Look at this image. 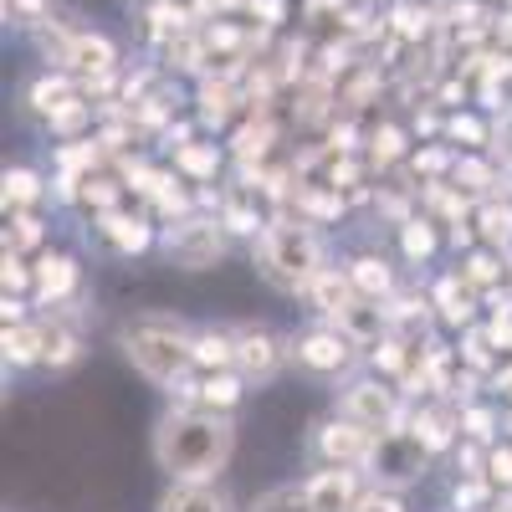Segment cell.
<instances>
[{"label": "cell", "mask_w": 512, "mask_h": 512, "mask_svg": "<svg viewBox=\"0 0 512 512\" xmlns=\"http://www.w3.org/2000/svg\"><path fill=\"white\" fill-rule=\"evenodd\" d=\"M236 451V425L221 410L180 405L154 425V461L175 482H216Z\"/></svg>", "instance_id": "obj_1"}, {"label": "cell", "mask_w": 512, "mask_h": 512, "mask_svg": "<svg viewBox=\"0 0 512 512\" xmlns=\"http://www.w3.org/2000/svg\"><path fill=\"white\" fill-rule=\"evenodd\" d=\"M123 359L134 364L149 384L175 390V384L195 369V333H185L175 318H139L118 333Z\"/></svg>", "instance_id": "obj_2"}, {"label": "cell", "mask_w": 512, "mask_h": 512, "mask_svg": "<svg viewBox=\"0 0 512 512\" xmlns=\"http://www.w3.org/2000/svg\"><path fill=\"white\" fill-rule=\"evenodd\" d=\"M323 241L313 231V221H272L256 236V272H262L277 292H308L313 277L323 272Z\"/></svg>", "instance_id": "obj_3"}, {"label": "cell", "mask_w": 512, "mask_h": 512, "mask_svg": "<svg viewBox=\"0 0 512 512\" xmlns=\"http://www.w3.org/2000/svg\"><path fill=\"white\" fill-rule=\"evenodd\" d=\"M226 221L221 216H180V221H169L164 226V236H159V246H164V256L175 267H185V272H205V267H216L221 256H226Z\"/></svg>", "instance_id": "obj_4"}, {"label": "cell", "mask_w": 512, "mask_h": 512, "mask_svg": "<svg viewBox=\"0 0 512 512\" xmlns=\"http://www.w3.org/2000/svg\"><path fill=\"white\" fill-rule=\"evenodd\" d=\"M425 466H431V451H425V441L415 431H400V425H390V431H379L364 472L379 482V487H415L425 477Z\"/></svg>", "instance_id": "obj_5"}, {"label": "cell", "mask_w": 512, "mask_h": 512, "mask_svg": "<svg viewBox=\"0 0 512 512\" xmlns=\"http://www.w3.org/2000/svg\"><path fill=\"white\" fill-rule=\"evenodd\" d=\"M354 338L344 328H313L303 338H292V359L303 364L308 374H344L354 364Z\"/></svg>", "instance_id": "obj_6"}, {"label": "cell", "mask_w": 512, "mask_h": 512, "mask_svg": "<svg viewBox=\"0 0 512 512\" xmlns=\"http://www.w3.org/2000/svg\"><path fill=\"white\" fill-rule=\"evenodd\" d=\"M374 441H379V431H369V425H359L349 415H338V420L318 425V441L313 446H318V456L328 466H364L369 451H374Z\"/></svg>", "instance_id": "obj_7"}, {"label": "cell", "mask_w": 512, "mask_h": 512, "mask_svg": "<svg viewBox=\"0 0 512 512\" xmlns=\"http://www.w3.org/2000/svg\"><path fill=\"white\" fill-rule=\"evenodd\" d=\"M344 415L369 425V431H390V425H400V400L390 384H379V379H354L349 390H344Z\"/></svg>", "instance_id": "obj_8"}, {"label": "cell", "mask_w": 512, "mask_h": 512, "mask_svg": "<svg viewBox=\"0 0 512 512\" xmlns=\"http://www.w3.org/2000/svg\"><path fill=\"white\" fill-rule=\"evenodd\" d=\"M333 328H344L359 349H374L384 333H395V328H390V308H384L379 297H354V303L333 318Z\"/></svg>", "instance_id": "obj_9"}, {"label": "cell", "mask_w": 512, "mask_h": 512, "mask_svg": "<svg viewBox=\"0 0 512 512\" xmlns=\"http://www.w3.org/2000/svg\"><path fill=\"white\" fill-rule=\"evenodd\" d=\"M77 262L62 251H41V262H36V303L41 308H57V303H72V292H77Z\"/></svg>", "instance_id": "obj_10"}, {"label": "cell", "mask_w": 512, "mask_h": 512, "mask_svg": "<svg viewBox=\"0 0 512 512\" xmlns=\"http://www.w3.org/2000/svg\"><path fill=\"white\" fill-rule=\"evenodd\" d=\"M282 344L267 333V328H246V333H236V369L246 374V379H272L277 369H282Z\"/></svg>", "instance_id": "obj_11"}, {"label": "cell", "mask_w": 512, "mask_h": 512, "mask_svg": "<svg viewBox=\"0 0 512 512\" xmlns=\"http://www.w3.org/2000/svg\"><path fill=\"white\" fill-rule=\"evenodd\" d=\"M308 502H313V512H354V502H359L354 472L349 466H328V472L308 477Z\"/></svg>", "instance_id": "obj_12"}, {"label": "cell", "mask_w": 512, "mask_h": 512, "mask_svg": "<svg viewBox=\"0 0 512 512\" xmlns=\"http://www.w3.org/2000/svg\"><path fill=\"white\" fill-rule=\"evenodd\" d=\"M98 231H103V241H108L113 251H123V256H134V251H149V246H154V226H149V216H123V210H103V216H98Z\"/></svg>", "instance_id": "obj_13"}, {"label": "cell", "mask_w": 512, "mask_h": 512, "mask_svg": "<svg viewBox=\"0 0 512 512\" xmlns=\"http://www.w3.org/2000/svg\"><path fill=\"white\" fill-rule=\"evenodd\" d=\"M113 62H118V52H113V41H108V36H88V31H77V36H72L67 67H72L82 82H88V77H108Z\"/></svg>", "instance_id": "obj_14"}, {"label": "cell", "mask_w": 512, "mask_h": 512, "mask_svg": "<svg viewBox=\"0 0 512 512\" xmlns=\"http://www.w3.org/2000/svg\"><path fill=\"white\" fill-rule=\"evenodd\" d=\"M6 364L26 369V364H47V323H6Z\"/></svg>", "instance_id": "obj_15"}, {"label": "cell", "mask_w": 512, "mask_h": 512, "mask_svg": "<svg viewBox=\"0 0 512 512\" xmlns=\"http://www.w3.org/2000/svg\"><path fill=\"white\" fill-rule=\"evenodd\" d=\"M410 431L425 441V451H451L456 446V431H461V415L451 405H436V410H415L410 415Z\"/></svg>", "instance_id": "obj_16"}, {"label": "cell", "mask_w": 512, "mask_h": 512, "mask_svg": "<svg viewBox=\"0 0 512 512\" xmlns=\"http://www.w3.org/2000/svg\"><path fill=\"white\" fill-rule=\"evenodd\" d=\"M241 395H246V374H241V369H210V374L200 379V395H195V405L231 415V410L241 405Z\"/></svg>", "instance_id": "obj_17"}, {"label": "cell", "mask_w": 512, "mask_h": 512, "mask_svg": "<svg viewBox=\"0 0 512 512\" xmlns=\"http://www.w3.org/2000/svg\"><path fill=\"white\" fill-rule=\"evenodd\" d=\"M308 297H313V308L323 313V318H338L349 303H354V277L349 272H338V267H323L318 277H313V287H308Z\"/></svg>", "instance_id": "obj_18"}, {"label": "cell", "mask_w": 512, "mask_h": 512, "mask_svg": "<svg viewBox=\"0 0 512 512\" xmlns=\"http://www.w3.org/2000/svg\"><path fill=\"white\" fill-rule=\"evenodd\" d=\"M477 287H466V277L456 272V277H446L441 287H436V308H441V323H451V328H472V318H477Z\"/></svg>", "instance_id": "obj_19"}, {"label": "cell", "mask_w": 512, "mask_h": 512, "mask_svg": "<svg viewBox=\"0 0 512 512\" xmlns=\"http://www.w3.org/2000/svg\"><path fill=\"white\" fill-rule=\"evenodd\" d=\"M159 512H231V502L210 482H175V492H164Z\"/></svg>", "instance_id": "obj_20"}, {"label": "cell", "mask_w": 512, "mask_h": 512, "mask_svg": "<svg viewBox=\"0 0 512 512\" xmlns=\"http://www.w3.org/2000/svg\"><path fill=\"white\" fill-rule=\"evenodd\" d=\"M236 103H246V93H236V82H231L226 72L210 77L205 88H200V123H205V128H221Z\"/></svg>", "instance_id": "obj_21"}, {"label": "cell", "mask_w": 512, "mask_h": 512, "mask_svg": "<svg viewBox=\"0 0 512 512\" xmlns=\"http://www.w3.org/2000/svg\"><path fill=\"white\" fill-rule=\"evenodd\" d=\"M349 277H354V292L359 297H379V303H390V297H395V272L384 267L379 256H354Z\"/></svg>", "instance_id": "obj_22"}, {"label": "cell", "mask_w": 512, "mask_h": 512, "mask_svg": "<svg viewBox=\"0 0 512 512\" xmlns=\"http://www.w3.org/2000/svg\"><path fill=\"white\" fill-rule=\"evenodd\" d=\"M272 144H277V128L267 118H246L236 134H231V149H236L241 164H262L272 154Z\"/></svg>", "instance_id": "obj_23"}, {"label": "cell", "mask_w": 512, "mask_h": 512, "mask_svg": "<svg viewBox=\"0 0 512 512\" xmlns=\"http://www.w3.org/2000/svg\"><path fill=\"white\" fill-rule=\"evenodd\" d=\"M175 169L185 180H195V185H210L221 175V149L216 144H180L175 149Z\"/></svg>", "instance_id": "obj_24"}, {"label": "cell", "mask_w": 512, "mask_h": 512, "mask_svg": "<svg viewBox=\"0 0 512 512\" xmlns=\"http://www.w3.org/2000/svg\"><path fill=\"white\" fill-rule=\"evenodd\" d=\"M195 369H236V333H195Z\"/></svg>", "instance_id": "obj_25"}, {"label": "cell", "mask_w": 512, "mask_h": 512, "mask_svg": "<svg viewBox=\"0 0 512 512\" xmlns=\"http://www.w3.org/2000/svg\"><path fill=\"white\" fill-rule=\"evenodd\" d=\"M0 200H6V216H11V210H31L41 200V175H36V169H6V180H0Z\"/></svg>", "instance_id": "obj_26"}, {"label": "cell", "mask_w": 512, "mask_h": 512, "mask_svg": "<svg viewBox=\"0 0 512 512\" xmlns=\"http://www.w3.org/2000/svg\"><path fill=\"white\" fill-rule=\"evenodd\" d=\"M216 216L226 221V231H231V236H262V231L272 226V221H267V216H262V210H256L246 195H231V200L216 210Z\"/></svg>", "instance_id": "obj_27"}, {"label": "cell", "mask_w": 512, "mask_h": 512, "mask_svg": "<svg viewBox=\"0 0 512 512\" xmlns=\"http://www.w3.org/2000/svg\"><path fill=\"white\" fill-rule=\"evenodd\" d=\"M77 359H82V338H77L62 318H52V323H47V364H52V369H72Z\"/></svg>", "instance_id": "obj_28"}, {"label": "cell", "mask_w": 512, "mask_h": 512, "mask_svg": "<svg viewBox=\"0 0 512 512\" xmlns=\"http://www.w3.org/2000/svg\"><path fill=\"white\" fill-rule=\"evenodd\" d=\"M400 251H405V262H431V251H436V226L425 221V216H410L400 226Z\"/></svg>", "instance_id": "obj_29"}, {"label": "cell", "mask_w": 512, "mask_h": 512, "mask_svg": "<svg viewBox=\"0 0 512 512\" xmlns=\"http://www.w3.org/2000/svg\"><path fill=\"white\" fill-rule=\"evenodd\" d=\"M123 180H113V175H98V169H93V175L88 180H82V190H77V200L82 205H93L98 210V216H103V210H118V200H123Z\"/></svg>", "instance_id": "obj_30"}, {"label": "cell", "mask_w": 512, "mask_h": 512, "mask_svg": "<svg viewBox=\"0 0 512 512\" xmlns=\"http://www.w3.org/2000/svg\"><path fill=\"white\" fill-rule=\"evenodd\" d=\"M461 277H466V287H477V292H492L497 282H502V262L492 251H472L461 262Z\"/></svg>", "instance_id": "obj_31"}, {"label": "cell", "mask_w": 512, "mask_h": 512, "mask_svg": "<svg viewBox=\"0 0 512 512\" xmlns=\"http://www.w3.org/2000/svg\"><path fill=\"white\" fill-rule=\"evenodd\" d=\"M72 98H77V88H72L67 77H41L36 88H31V108H36L41 118L57 113V108H62V103H72Z\"/></svg>", "instance_id": "obj_32"}, {"label": "cell", "mask_w": 512, "mask_h": 512, "mask_svg": "<svg viewBox=\"0 0 512 512\" xmlns=\"http://www.w3.org/2000/svg\"><path fill=\"white\" fill-rule=\"evenodd\" d=\"M477 226H482L487 246H507V241H512V205H497V200H487V205L477 210Z\"/></svg>", "instance_id": "obj_33"}, {"label": "cell", "mask_w": 512, "mask_h": 512, "mask_svg": "<svg viewBox=\"0 0 512 512\" xmlns=\"http://www.w3.org/2000/svg\"><path fill=\"white\" fill-rule=\"evenodd\" d=\"M410 344L405 338H395V333H384L379 344H374V369H384V374H410Z\"/></svg>", "instance_id": "obj_34"}, {"label": "cell", "mask_w": 512, "mask_h": 512, "mask_svg": "<svg viewBox=\"0 0 512 512\" xmlns=\"http://www.w3.org/2000/svg\"><path fill=\"white\" fill-rule=\"evenodd\" d=\"M251 512H313V502H308V482H303V487H272L267 497H256Z\"/></svg>", "instance_id": "obj_35"}, {"label": "cell", "mask_w": 512, "mask_h": 512, "mask_svg": "<svg viewBox=\"0 0 512 512\" xmlns=\"http://www.w3.org/2000/svg\"><path fill=\"white\" fill-rule=\"evenodd\" d=\"M41 246V221L31 210H11V226H6V251H31Z\"/></svg>", "instance_id": "obj_36"}, {"label": "cell", "mask_w": 512, "mask_h": 512, "mask_svg": "<svg viewBox=\"0 0 512 512\" xmlns=\"http://www.w3.org/2000/svg\"><path fill=\"white\" fill-rule=\"evenodd\" d=\"M369 154H374V164L384 169V164H400V154H405V134L395 123H379L374 128V139H369Z\"/></svg>", "instance_id": "obj_37"}, {"label": "cell", "mask_w": 512, "mask_h": 512, "mask_svg": "<svg viewBox=\"0 0 512 512\" xmlns=\"http://www.w3.org/2000/svg\"><path fill=\"white\" fill-rule=\"evenodd\" d=\"M492 180H497V175H492V164H482V159H456V190H466V195H487Z\"/></svg>", "instance_id": "obj_38"}, {"label": "cell", "mask_w": 512, "mask_h": 512, "mask_svg": "<svg viewBox=\"0 0 512 512\" xmlns=\"http://www.w3.org/2000/svg\"><path fill=\"white\" fill-rule=\"evenodd\" d=\"M487 497H492V482H487V477H461V482H456V492H451L456 512H482V507H487Z\"/></svg>", "instance_id": "obj_39"}, {"label": "cell", "mask_w": 512, "mask_h": 512, "mask_svg": "<svg viewBox=\"0 0 512 512\" xmlns=\"http://www.w3.org/2000/svg\"><path fill=\"white\" fill-rule=\"evenodd\" d=\"M88 118H93V108L82 103V98H72V103H62L57 113H47V128H52V134H77Z\"/></svg>", "instance_id": "obj_40"}, {"label": "cell", "mask_w": 512, "mask_h": 512, "mask_svg": "<svg viewBox=\"0 0 512 512\" xmlns=\"http://www.w3.org/2000/svg\"><path fill=\"white\" fill-rule=\"evenodd\" d=\"M0 287H6V292H26V287H36V267L21 262V251H6V262H0Z\"/></svg>", "instance_id": "obj_41"}, {"label": "cell", "mask_w": 512, "mask_h": 512, "mask_svg": "<svg viewBox=\"0 0 512 512\" xmlns=\"http://www.w3.org/2000/svg\"><path fill=\"white\" fill-rule=\"evenodd\" d=\"M354 512H405V502L395 497V487H369V492H359V502H354Z\"/></svg>", "instance_id": "obj_42"}, {"label": "cell", "mask_w": 512, "mask_h": 512, "mask_svg": "<svg viewBox=\"0 0 512 512\" xmlns=\"http://www.w3.org/2000/svg\"><path fill=\"white\" fill-rule=\"evenodd\" d=\"M487 349H492V338H487V333H477V328H466V338H461V359L472 364L477 374L492 364V354H487Z\"/></svg>", "instance_id": "obj_43"}, {"label": "cell", "mask_w": 512, "mask_h": 512, "mask_svg": "<svg viewBox=\"0 0 512 512\" xmlns=\"http://www.w3.org/2000/svg\"><path fill=\"white\" fill-rule=\"evenodd\" d=\"M492 425H497L492 410H477V405H466V410H461V431L472 436V441H492V436H497Z\"/></svg>", "instance_id": "obj_44"}, {"label": "cell", "mask_w": 512, "mask_h": 512, "mask_svg": "<svg viewBox=\"0 0 512 512\" xmlns=\"http://www.w3.org/2000/svg\"><path fill=\"white\" fill-rule=\"evenodd\" d=\"M482 441L466 436V446H456V466H461V477H487V456L477 451Z\"/></svg>", "instance_id": "obj_45"}, {"label": "cell", "mask_w": 512, "mask_h": 512, "mask_svg": "<svg viewBox=\"0 0 512 512\" xmlns=\"http://www.w3.org/2000/svg\"><path fill=\"white\" fill-rule=\"evenodd\" d=\"M446 134H451V139H466V144H487V128H482L477 118H451Z\"/></svg>", "instance_id": "obj_46"}, {"label": "cell", "mask_w": 512, "mask_h": 512, "mask_svg": "<svg viewBox=\"0 0 512 512\" xmlns=\"http://www.w3.org/2000/svg\"><path fill=\"white\" fill-rule=\"evenodd\" d=\"M487 477L512 492V451H492V456H487Z\"/></svg>", "instance_id": "obj_47"}, {"label": "cell", "mask_w": 512, "mask_h": 512, "mask_svg": "<svg viewBox=\"0 0 512 512\" xmlns=\"http://www.w3.org/2000/svg\"><path fill=\"white\" fill-rule=\"evenodd\" d=\"M446 164H451L446 149H420V154H415V169H420V175H441Z\"/></svg>", "instance_id": "obj_48"}, {"label": "cell", "mask_w": 512, "mask_h": 512, "mask_svg": "<svg viewBox=\"0 0 512 512\" xmlns=\"http://www.w3.org/2000/svg\"><path fill=\"white\" fill-rule=\"evenodd\" d=\"M487 338H492V349H507L512 354V313H497V323L487 328Z\"/></svg>", "instance_id": "obj_49"}, {"label": "cell", "mask_w": 512, "mask_h": 512, "mask_svg": "<svg viewBox=\"0 0 512 512\" xmlns=\"http://www.w3.org/2000/svg\"><path fill=\"white\" fill-rule=\"evenodd\" d=\"M251 16H262V26H277L282 21V0H246Z\"/></svg>", "instance_id": "obj_50"}, {"label": "cell", "mask_w": 512, "mask_h": 512, "mask_svg": "<svg viewBox=\"0 0 512 512\" xmlns=\"http://www.w3.org/2000/svg\"><path fill=\"white\" fill-rule=\"evenodd\" d=\"M236 6H246V0H195L200 16H226V11H236Z\"/></svg>", "instance_id": "obj_51"}, {"label": "cell", "mask_w": 512, "mask_h": 512, "mask_svg": "<svg viewBox=\"0 0 512 512\" xmlns=\"http://www.w3.org/2000/svg\"><path fill=\"white\" fill-rule=\"evenodd\" d=\"M0 313H6V323H26V303L16 292H6V308H0Z\"/></svg>", "instance_id": "obj_52"}, {"label": "cell", "mask_w": 512, "mask_h": 512, "mask_svg": "<svg viewBox=\"0 0 512 512\" xmlns=\"http://www.w3.org/2000/svg\"><path fill=\"white\" fill-rule=\"evenodd\" d=\"M497 134H502V154H507V159H512V113H507V123H502V128H497Z\"/></svg>", "instance_id": "obj_53"}, {"label": "cell", "mask_w": 512, "mask_h": 512, "mask_svg": "<svg viewBox=\"0 0 512 512\" xmlns=\"http://www.w3.org/2000/svg\"><path fill=\"white\" fill-rule=\"evenodd\" d=\"M11 6H16L21 16H41V0H11Z\"/></svg>", "instance_id": "obj_54"}, {"label": "cell", "mask_w": 512, "mask_h": 512, "mask_svg": "<svg viewBox=\"0 0 512 512\" xmlns=\"http://www.w3.org/2000/svg\"><path fill=\"white\" fill-rule=\"evenodd\" d=\"M497 390H502V395H512V364H507V369H497Z\"/></svg>", "instance_id": "obj_55"}]
</instances>
